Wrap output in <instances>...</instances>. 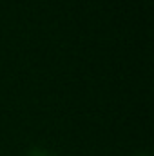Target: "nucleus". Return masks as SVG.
<instances>
[{
	"mask_svg": "<svg viewBox=\"0 0 154 156\" xmlns=\"http://www.w3.org/2000/svg\"><path fill=\"white\" fill-rule=\"evenodd\" d=\"M27 156H53L51 153H47L45 149H31V153Z\"/></svg>",
	"mask_w": 154,
	"mask_h": 156,
	"instance_id": "1",
	"label": "nucleus"
}]
</instances>
